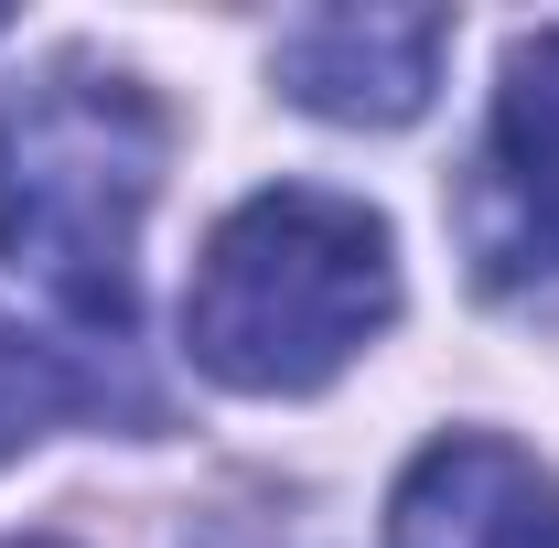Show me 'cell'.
<instances>
[{
	"label": "cell",
	"instance_id": "277c9868",
	"mask_svg": "<svg viewBox=\"0 0 559 548\" xmlns=\"http://www.w3.org/2000/svg\"><path fill=\"white\" fill-rule=\"evenodd\" d=\"M452 55V22L441 11H312L280 33V86L312 108V119H345V130H399L430 108Z\"/></svg>",
	"mask_w": 559,
	"mask_h": 548
},
{
	"label": "cell",
	"instance_id": "7a4b0ae2",
	"mask_svg": "<svg viewBox=\"0 0 559 548\" xmlns=\"http://www.w3.org/2000/svg\"><path fill=\"white\" fill-rule=\"evenodd\" d=\"M162 151L173 130L119 65H44L0 97V259L108 344L140 312V215L162 194Z\"/></svg>",
	"mask_w": 559,
	"mask_h": 548
},
{
	"label": "cell",
	"instance_id": "8992f818",
	"mask_svg": "<svg viewBox=\"0 0 559 548\" xmlns=\"http://www.w3.org/2000/svg\"><path fill=\"white\" fill-rule=\"evenodd\" d=\"M108 398V377L97 366H75L55 334H33V323H11L0 312V463L11 452H33V441H55L66 419H86Z\"/></svg>",
	"mask_w": 559,
	"mask_h": 548
},
{
	"label": "cell",
	"instance_id": "3957f363",
	"mask_svg": "<svg viewBox=\"0 0 559 548\" xmlns=\"http://www.w3.org/2000/svg\"><path fill=\"white\" fill-rule=\"evenodd\" d=\"M474 259L495 290L559 270V33H527L506 55L495 86V130H485V183H474Z\"/></svg>",
	"mask_w": 559,
	"mask_h": 548
},
{
	"label": "cell",
	"instance_id": "52a82bcc",
	"mask_svg": "<svg viewBox=\"0 0 559 548\" xmlns=\"http://www.w3.org/2000/svg\"><path fill=\"white\" fill-rule=\"evenodd\" d=\"M0 548H55V538H0Z\"/></svg>",
	"mask_w": 559,
	"mask_h": 548
},
{
	"label": "cell",
	"instance_id": "6da1fadb",
	"mask_svg": "<svg viewBox=\"0 0 559 548\" xmlns=\"http://www.w3.org/2000/svg\"><path fill=\"white\" fill-rule=\"evenodd\" d=\"M388 323H399L388 215H366L355 194H323V183L248 194L205 237L194 290H183V355L248 398H301V388L345 377Z\"/></svg>",
	"mask_w": 559,
	"mask_h": 548
},
{
	"label": "cell",
	"instance_id": "5b68a950",
	"mask_svg": "<svg viewBox=\"0 0 559 548\" xmlns=\"http://www.w3.org/2000/svg\"><path fill=\"white\" fill-rule=\"evenodd\" d=\"M388 548H559V474L495 430H452L399 474Z\"/></svg>",
	"mask_w": 559,
	"mask_h": 548
}]
</instances>
